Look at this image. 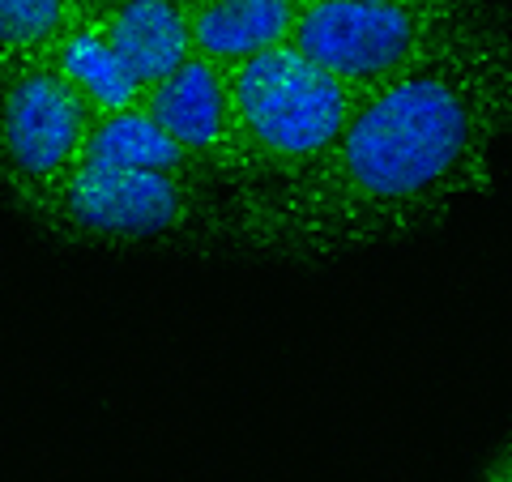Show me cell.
<instances>
[{
    "label": "cell",
    "instance_id": "cell-2",
    "mask_svg": "<svg viewBox=\"0 0 512 482\" xmlns=\"http://www.w3.org/2000/svg\"><path fill=\"white\" fill-rule=\"evenodd\" d=\"M235 175L227 184V235L274 252L329 167L355 94L291 43L231 69Z\"/></svg>",
    "mask_w": 512,
    "mask_h": 482
},
{
    "label": "cell",
    "instance_id": "cell-15",
    "mask_svg": "<svg viewBox=\"0 0 512 482\" xmlns=\"http://www.w3.org/2000/svg\"><path fill=\"white\" fill-rule=\"evenodd\" d=\"M175 5H184V9L192 13V9H197V5H205V0H175Z\"/></svg>",
    "mask_w": 512,
    "mask_h": 482
},
{
    "label": "cell",
    "instance_id": "cell-13",
    "mask_svg": "<svg viewBox=\"0 0 512 482\" xmlns=\"http://www.w3.org/2000/svg\"><path fill=\"white\" fill-rule=\"evenodd\" d=\"M77 5V13H82V18H99V13L111 5V0H73Z\"/></svg>",
    "mask_w": 512,
    "mask_h": 482
},
{
    "label": "cell",
    "instance_id": "cell-14",
    "mask_svg": "<svg viewBox=\"0 0 512 482\" xmlns=\"http://www.w3.org/2000/svg\"><path fill=\"white\" fill-rule=\"evenodd\" d=\"M346 5H423V0H346Z\"/></svg>",
    "mask_w": 512,
    "mask_h": 482
},
{
    "label": "cell",
    "instance_id": "cell-6",
    "mask_svg": "<svg viewBox=\"0 0 512 482\" xmlns=\"http://www.w3.org/2000/svg\"><path fill=\"white\" fill-rule=\"evenodd\" d=\"M141 107L192 158V167L205 175V184L218 192V201H227V184L235 175L231 69H222L205 56H188L171 77L146 90ZM222 214H227V205H222Z\"/></svg>",
    "mask_w": 512,
    "mask_h": 482
},
{
    "label": "cell",
    "instance_id": "cell-8",
    "mask_svg": "<svg viewBox=\"0 0 512 482\" xmlns=\"http://www.w3.org/2000/svg\"><path fill=\"white\" fill-rule=\"evenodd\" d=\"M303 0H205L192 9L197 56L235 69L252 56L286 47L295 35Z\"/></svg>",
    "mask_w": 512,
    "mask_h": 482
},
{
    "label": "cell",
    "instance_id": "cell-5",
    "mask_svg": "<svg viewBox=\"0 0 512 482\" xmlns=\"http://www.w3.org/2000/svg\"><path fill=\"white\" fill-rule=\"evenodd\" d=\"M90 124V107L52 60L0 64V184L18 210L47 218L60 184L82 163Z\"/></svg>",
    "mask_w": 512,
    "mask_h": 482
},
{
    "label": "cell",
    "instance_id": "cell-11",
    "mask_svg": "<svg viewBox=\"0 0 512 482\" xmlns=\"http://www.w3.org/2000/svg\"><path fill=\"white\" fill-rule=\"evenodd\" d=\"M77 18L73 0H0V64L47 60Z\"/></svg>",
    "mask_w": 512,
    "mask_h": 482
},
{
    "label": "cell",
    "instance_id": "cell-1",
    "mask_svg": "<svg viewBox=\"0 0 512 482\" xmlns=\"http://www.w3.org/2000/svg\"><path fill=\"white\" fill-rule=\"evenodd\" d=\"M512 137V43L495 18L414 73L363 94L278 256L406 239L487 192Z\"/></svg>",
    "mask_w": 512,
    "mask_h": 482
},
{
    "label": "cell",
    "instance_id": "cell-12",
    "mask_svg": "<svg viewBox=\"0 0 512 482\" xmlns=\"http://www.w3.org/2000/svg\"><path fill=\"white\" fill-rule=\"evenodd\" d=\"M483 482H512V461H508V453H500V457L491 461V470H487Z\"/></svg>",
    "mask_w": 512,
    "mask_h": 482
},
{
    "label": "cell",
    "instance_id": "cell-7",
    "mask_svg": "<svg viewBox=\"0 0 512 482\" xmlns=\"http://www.w3.org/2000/svg\"><path fill=\"white\" fill-rule=\"evenodd\" d=\"M116 56L137 77L141 90L171 77L188 56H197L192 43V13L175 0H111L99 13Z\"/></svg>",
    "mask_w": 512,
    "mask_h": 482
},
{
    "label": "cell",
    "instance_id": "cell-4",
    "mask_svg": "<svg viewBox=\"0 0 512 482\" xmlns=\"http://www.w3.org/2000/svg\"><path fill=\"white\" fill-rule=\"evenodd\" d=\"M47 227L73 239L103 244H137V239H171L205 227L227 231L218 192L201 175L184 171H128L82 158L60 184Z\"/></svg>",
    "mask_w": 512,
    "mask_h": 482
},
{
    "label": "cell",
    "instance_id": "cell-3",
    "mask_svg": "<svg viewBox=\"0 0 512 482\" xmlns=\"http://www.w3.org/2000/svg\"><path fill=\"white\" fill-rule=\"evenodd\" d=\"M487 18L491 13L483 0H423V5L303 0L291 47L363 99L436 60Z\"/></svg>",
    "mask_w": 512,
    "mask_h": 482
},
{
    "label": "cell",
    "instance_id": "cell-16",
    "mask_svg": "<svg viewBox=\"0 0 512 482\" xmlns=\"http://www.w3.org/2000/svg\"><path fill=\"white\" fill-rule=\"evenodd\" d=\"M504 453H508V461H512V444H508V448H504Z\"/></svg>",
    "mask_w": 512,
    "mask_h": 482
},
{
    "label": "cell",
    "instance_id": "cell-9",
    "mask_svg": "<svg viewBox=\"0 0 512 482\" xmlns=\"http://www.w3.org/2000/svg\"><path fill=\"white\" fill-rule=\"evenodd\" d=\"M56 73L64 82L73 86V94L90 107V116H116V111H128V107H141L146 90L133 73L124 69V60L116 56L111 47L107 30L99 18H77L69 30L60 35V43L52 47Z\"/></svg>",
    "mask_w": 512,
    "mask_h": 482
},
{
    "label": "cell",
    "instance_id": "cell-10",
    "mask_svg": "<svg viewBox=\"0 0 512 482\" xmlns=\"http://www.w3.org/2000/svg\"><path fill=\"white\" fill-rule=\"evenodd\" d=\"M90 163H107V167H128V171H184V175H201L192 167V158L167 137V128L158 124L146 107H128L116 116H99L90 124V141L86 154ZM205 180V175H201Z\"/></svg>",
    "mask_w": 512,
    "mask_h": 482
}]
</instances>
